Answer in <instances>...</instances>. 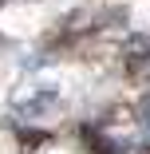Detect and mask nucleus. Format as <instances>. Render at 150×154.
<instances>
[{
    "mask_svg": "<svg viewBox=\"0 0 150 154\" xmlns=\"http://www.w3.org/2000/svg\"><path fill=\"white\" fill-rule=\"evenodd\" d=\"M138 119H142V131H146V138H150V91L142 95V111H138Z\"/></svg>",
    "mask_w": 150,
    "mask_h": 154,
    "instance_id": "f257e3e1",
    "label": "nucleus"
}]
</instances>
